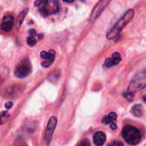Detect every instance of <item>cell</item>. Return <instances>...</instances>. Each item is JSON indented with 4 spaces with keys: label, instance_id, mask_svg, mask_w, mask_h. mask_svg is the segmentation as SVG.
Segmentation results:
<instances>
[{
    "label": "cell",
    "instance_id": "cell-17",
    "mask_svg": "<svg viewBox=\"0 0 146 146\" xmlns=\"http://www.w3.org/2000/svg\"><path fill=\"white\" fill-rule=\"evenodd\" d=\"M77 146H92L91 145V143L89 142V140L87 139H83L81 140Z\"/></svg>",
    "mask_w": 146,
    "mask_h": 146
},
{
    "label": "cell",
    "instance_id": "cell-19",
    "mask_svg": "<svg viewBox=\"0 0 146 146\" xmlns=\"http://www.w3.org/2000/svg\"><path fill=\"white\" fill-rule=\"evenodd\" d=\"M12 105H13V104H12L11 102H8V103L5 104V108H6L7 110H9V109H10V108L12 107Z\"/></svg>",
    "mask_w": 146,
    "mask_h": 146
},
{
    "label": "cell",
    "instance_id": "cell-14",
    "mask_svg": "<svg viewBox=\"0 0 146 146\" xmlns=\"http://www.w3.org/2000/svg\"><path fill=\"white\" fill-rule=\"evenodd\" d=\"M27 42L29 46H34L37 44V39L35 38V35H29V37L27 39Z\"/></svg>",
    "mask_w": 146,
    "mask_h": 146
},
{
    "label": "cell",
    "instance_id": "cell-1",
    "mask_svg": "<svg viewBox=\"0 0 146 146\" xmlns=\"http://www.w3.org/2000/svg\"><path fill=\"white\" fill-rule=\"evenodd\" d=\"M133 15H134V10L133 9H128L119 19V21H117V22L112 27V28L107 33V38L108 39L115 38L121 32V30L127 25V23L133 19Z\"/></svg>",
    "mask_w": 146,
    "mask_h": 146
},
{
    "label": "cell",
    "instance_id": "cell-12",
    "mask_svg": "<svg viewBox=\"0 0 146 146\" xmlns=\"http://www.w3.org/2000/svg\"><path fill=\"white\" fill-rule=\"evenodd\" d=\"M131 112L136 117H140L144 114V108H143V106L141 104H136L132 108Z\"/></svg>",
    "mask_w": 146,
    "mask_h": 146
},
{
    "label": "cell",
    "instance_id": "cell-18",
    "mask_svg": "<svg viewBox=\"0 0 146 146\" xmlns=\"http://www.w3.org/2000/svg\"><path fill=\"white\" fill-rule=\"evenodd\" d=\"M108 146H123V144L121 142H117V141H114L112 143H110Z\"/></svg>",
    "mask_w": 146,
    "mask_h": 146
},
{
    "label": "cell",
    "instance_id": "cell-5",
    "mask_svg": "<svg viewBox=\"0 0 146 146\" xmlns=\"http://www.w3.org/2000/svg\"><path fill=\"white\" fill-rule=\"evenodd\" d=\"M32 72V65L28 59H23L16 66L15 74L17 78H24Z\"/></svg>",
    "mask_w": 146,
    "mask_h": 146
},
{
    "label": "cell",
    "instance_id": "cell-8",
    "mask_svg": "<svg viewBox=\"0 0 146 146\" xmlns=\"http://www.w3.org/2000/svg\"><path fill=\"white\" fill-rule=\"evenodd\" d=\"M40 56L44 59V62L41 63V65L44 68H48L50 67L54 60H55V56H56V53L54 50H49V51H42L40 53Z\"/></svg>",
    "mask_w": 146,
    "mask_h": 146
},
{
    "label": "cell",
    "instance_id": "cell-10",
    "mask_svg": "<svg viewBox=\"0 0 146 146\" xmlns=\"http://www.w3.org/2000/svg\"><path fill=\"white\" fill-rule=\"evenodd\" d=\"M14 17L12 15H6L3 17L0 27L3 32H9L12 30L13 26H14Z\"/></svg>",
    "mask_w": 146,
    "mask_h": 146
},
{
    "label": "cell",
    "instance_id": "cell-11",
    "mask_svg": "<svg viewBox=\"0 0 146 146\" xmlns=\"http://www.w3.org/2000/svg\"><path fill=\"white\" fill-rule=\"evenodd\" d=\"M106 141V136L103 132H98L93 136V143L97 146H103Z\"/></svg>",
    "mask_w": 146,
    "mask_h": 146
},
{
    "label": "cell",
    "instance_id": "cell-16",
    "mask_svg": "<svg viewBox=\"0 0 146 146\" xmlns=\"http://www.w3.org/2000/svg\"><path fill=\"white\" fill-rule=\"evenodd\" d=\"M8 117H9V115H8V114H7V112H6V111L2 112V113H1V115H0V125L3 124V122H4V119H8Z\"/></svg>",
    "mask_w": 146,
    "mask_h": 146
},
{
    "label": "cell",
    "instance_id": "cell-13",
    "mask_svg": "<svg viewBox=\"0 0 146 146\" xmlns=\"http://www.w3.org/2000/svg\"><path fill=\"white\" fill-rule=\"evenodd\" d=\"M116 118H117V115L115 113H114V112H111L108 115H106V116H104L103 118L102 122L104 124H105V125H108V124H110V123L114 122L116 120Z\"/></svg>",
    "mask_w": 146,
    "mask_h": 146
},
{
    "label": "cell",
    "instance_id": "cell-7",
    "mask_svg": "<svg viewBox=\"0 0 146 146\" xmlns=\"http://www.w3.org/2000/svg\"><path fill=\"white\" fill-rule=\"evenodd\" d=\"M110 1H100L93 9L92 15H91V21H95L102 14V12L104 10V9L106 8V6L109 4Z\"/></svg>",
    "mask_w": 146,
    "mask_h": 146
},
{
    "label": "cell",
    "instance_id": "cell-6",
    "mask_svg": "<svg viewBox=\"0 0 146 146\" xmlns=\"http://www.w3.org/2000/svg\"><path fill=\"white\" fill-rule=\"evenodd\" d=\"M56 124H57V119L55 116L50 117V119L48 121V124L46 127V131H45V141L48 145L50 143V140H51L52 135L54 133V131L56 129Z\"/></svg>",
    "mask_w": 146,
    "mask_h": 146
},
{
    "label": "cell",
    "instance_id": "cell-4",
    "mask_svg": "<svg viewBox=\"0 0 146 146\" xmlns=\"http://www.w3.org/2000/svg\"><path fill=\"white\" fill-rule=\"evenodd\" d=\"M146 85V73L145 70L143 69L140 72H139L137 74L134 75V77L132 79L129 86H128V92H136L143 88L145 87Z\"/></svg>",
    "mask_w": 146,
    "mask_h": 146
},
{
    "label": "cell",
    "instance_id": "cell-9",
    "mask_svg": "<svg viewBox=\"0 0 146 146\" xmlns=\"http://www.w3.org/2000/svg\"><path fill=\"white\" fill-rule=\"evenodd\" d=\"M121 61V54L118 53V52H115L113 53L109 58L106 59L104 64V68H111V67H114L117 64H119Z\"/></svg>",
    "mask_w": 146,
    "mask_h": 146
},
{
    "label": "cell",
    "instance_id": "cell-15",
    "mask_svg": "<svg viewBox=\"0 0 146 146\" xmlns=\"http://www.w3.org/2000/svg\"><path fill=\"white\" fill-rule=\"evenodd\" d=\"M123 96H124V98H127L129 102H131V101H133V98H134V96H133V92H126L125 93H123Z\"/></svg>",
    "mask_w": 146,
    "mask_h": 146
},
{
    "label": "cell",
    "instance_id": "cell-20",
    "mask_svg": "<svg viewBox=\"0 0 146 146\" xmlns=\"http://www.w3.org/2000/svg\"><path fill=\"white\" fill-rule=\"evenodd\" d=\"M110 128H111L112 130H115V129H116V126H115V124L114 122L110 123Z\"/></svg>",
    "mask_w": 146,
    "mask_h": 146
},
{
    "label": "cell",
    "instance_id": "cell-2",
    "mask_svg": "<svg viewBox=\"0 0 146 146\" xmlns=\"http://www.w3.org/2000/svg\"><path fill=\"white\" fill-rule=\"evenodd\" d=\"M34 5L38 8V10L42 16L47 17L50 15L56 14L60 9V4L57 1H35Z\"/></svg>",
    "mask_w": 146,
    "mask_h": 146
},
{
    "label": "cell",
    "instance_id": "cell-3",
    "mask_svg": "<svg viewBox=\"0 0 146 146\" xmlns=\"http://www.w3.org/2000/svg\"><path fill=\"white\" fill-rule=\"evenodd\" d=\"M122 136L126 142L130 145H138L141 139L140 131L133 126H126L122 130Z\"/></svg>",
    "mask_w": 146,
    "mask_h": 146
}]
</instances>
